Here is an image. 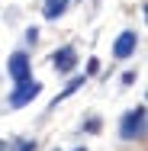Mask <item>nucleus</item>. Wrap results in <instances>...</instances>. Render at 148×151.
<instances>
[{
	"mask_svg": "<svg viewBox=\"0 0 148 151\" xmlns=\"http://www.w3.org/2000/svg\"><path fill=\"white\" fill-rule=\"evenodd\" d=\"M74 151H87V148H74Z\"/></svg>",
	"mask_w": 148,
	"mask_h": 151,
	"instance_id": "nucleus-12",
	"label": "nucleus"
},
{
	"mask_svg": "<svg viewBox=\"0 0 148 151\" xmlns=\"http://www.w3.org/2000/svg\"><path fill=\"white\" fill-rule=\"evenodd\" d=\"M87 74H100V61H97V58L87 61Z\"/></svg>",
	"mask_w": 148,
	"mask_h": 151,
	"instance_id": "nucleus-8",
	"label": "nucleus"
},
{
	"mask_svg": "<svg viewBox=\"0 0 148 151\" xmlns=\"http://www.w3.org/2000/svg\"><path fill=\"white\" fill-rule=\"evenodd\" d=\"M81 87H84V77H71V81H68V87H64V90H61L58 96H55V100H52V106H58L61 100H68L71 93H77V90H81Z\"/></svg>",
	"mask_w": 148,
	"mask_h": 151,
	"instance_id": "nucleus-7",
	"label": "nucleus"
},
{
	"mask_svg": "<svg viewBox=\"0 0 148 151\" xmlns=\"http://www.w3.org/2000/svg\"><path fill=\"white\" fill-rule=\"evenodd\" d=\"M6 71H10L13 84H23V81H29V77H32L29 55H26V52H13V55H10V61H6Z\"/></svg>",
	"mask_w": 148,
	"mask_h": 151,
	"instance_id": "nucleus-3",
	"label": "nucleus"
},
{
	"mask_svg": "<svg viewBox=\"0 0 148 151\" xmlns=\"http://www.w3.org/2000/svg\"><path fill=\"white\" fill-rule=\"evenodd\" d=\"M135 48H139V35H135L132 29H126V32H119L116 42H113V58L126 61V58H132V55H135Z\"/></svg>",
	"mask_w": 148,
	"mask_h": 151,
	"instance_id": "nucleus-4",
	"label": "nucleus"
},
{
	"mask_svg": "<svg viewBox=\"0 0 148 151\" xmlns=\"http://www.w3.org/2000/svg\"><path fill=\"white\" fill-rule=\"evenodd\" d=\"M16 151H35V142H19V148Z\"/></svg>",
	"mask_w": 148,
	"mask_h": 151,
	"instance_id": "nucleus-10",
	"label": "nucleus"
},
{
	"mask_svg": "<svg viewBox=\"0 0 148 151\" xmlns=\"http://www.w3.org/2000/svg\"><path fill=\"white\" fill-rule=\"evenodd\" d=\"M68 3H71V0H45V3H42V16H45L48 23H55L58 16H64Z\"/></svg>",
	"mask_w": 148,
	"mask_h": 151,
	"instance_id": "nucleus-6",
	"label": "nucleus"
},
{
	"mask_svg": "<svg viewBox=\"0 0 148 151\" xmlns=\"http://www.w3.org/2000/svg\"><path fill=\"white\" fill-rule=\"evenodd\" d=\"M119 138L122 142H142L145 138V106L142 103L119 119Z\"/></svg>",
	"mask_w": 148,
	"mask_h": 151,
	"instance_id": "nucleus-1",
	"label": "nucleus"
},
{
	"mask_svg": "<svg viewBox=\"0 0 148 151\" xmlns=\"http://www.w3.org/2000/svg\"><path fill=\"white\" fill-rule=\"evenodd\" d=\"M35 39H39V29H35V26H32V29H26V42H35Z\"/></svg>",
	"mask_w": 148,
	"mask_h": 151,
	"instance_id": "nucleus-9",
	"label": "nucleus"
},
{
	"mask_svg": "<svg viewBox=\"0 0 148 151\" xmlns=\"http://www.w3.org/2000/svg\"><path fill=\"white\" fill-rule=\"evenodd\" d=\"M39 93H42V84L29 77V81H23V84H16V87H13V93L6 96V103H10V109H23V106H29Z\"/></svg>",
	"mask_w": 148,
	"mask_h": 151,
	"instance_id": "nucleus-2",
	"label": "nucleus"
},
{
	"mask_svg": "<svg viewBox=\"0 0 148 151\" xmlns=\"http://www.w3.org/2000/svg\"><path fill=\"white\" fill-rule=\"evenodd\" d=\"M52 64H55V71H58V74H71V71L77 68V48H74V45L58 48V52L52 55Z\"/></svg>",
	"mask_w": 148,
	"mask_h": 151,
	"instance_id": "nucleus-5",
	"label": "nucleus"
},
{
	"mask_svg": "<svg viewBox=\"0 0 148 151\" xmlns=\"http://www.w3.org/2000/svg\"><path fill=\"white\" fill-rule=\"evenodd\" d=\"M0 151H6V145H3V142H0Z\"/></svg>",
	"mask_w": 148,
	"mask_h": 151,
	"instance_id": "nucleus-11",
	"label": "nucleus"
}]
</instances>
